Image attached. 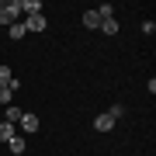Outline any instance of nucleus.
<instances>
[{
	"label": "nucleus",
	"instance_id": "obj_5",
	"mask_svg": "<svg viewBox=\"0 0 156 156\" xmlns=\"http://www.w3.org/2000/svg\"><path fill=\"white\" fill-rule=\"evenodd\" d=\"M7 149H11V156H24V135H14L7 142Z\"/></svg>",
	"mask_w": 156,
	"mask_h": 156
},
{
	"label": "nucleus",
	"instance_id": "obj_8",
	"mask_svg": "<svg viewBox=\"0 0 156 156\" xmlns=\"http://www.w3.org/2000/svg\"><path fill=\"white\" fill-rule=\"evenodd\" d=\"M83 24H87V28H101V17H97V11H87V14H83Z\"/></svg>",
	"mask_w": 156,
	"mask_h": 156
},
{
	"label": "nucleus",
	"instance_id": "obj_7",
	"mask_svg": "<svg viewBox=\"0 0 156 156\" xmlns=\"http://www.w3.org/2000/svg\"><path fill=\"white\" fill-rule=\"evenodd\" d=\"M21 108H14V104H7V115H4V122H11V125H17V122H21Z\"/></svg>",
	"mask_w": 156,
	"mask_h": 156
},
{
	"label": "nucleus",
	"instance_id": "obj_9",
	"mask_svg": "<svg viewBox=\"0 0 156 156\" xmlns=\"http://www.w3.org/2000/svg\"><path fill=\"white\" fill-rule=\"evenodd\" d=\"M24 35H28V31H24V21L11 24V38H24Z\"/></svg>",
	"mask_w": 156,
	"mask_h": 156
},
{
	"label": "nucleus",
	"instance_id": "obj_3",
	"mask_svg": "<svg viewBox=\"0 0 156 156\" xmlns=\"http://www.w3.org/2000/svg\"><path fill=\"white\" fill-rule=\"evenodd\" d=\"M24 31H45V14H28Z\"/></svg>",
	"mask_w": 156,
	"mask_h": 156
},
{
	"label": "nucleus",
	"instance_id": "obj_1",
	"mask_svg": "<svg viewBox=\"0 0 156 156\" xmlns=\"http://www.w3.org/2000/svg\"><path fill=\"white\" fill-rule=\"evenodd\" d=\"M17 17H21V4L17 0H0V28H11V24H17Z\"/></svg>",
	"mask_w": 156,
	"mask_h": 156
},
{
	"label": "nucleus",
	"instance_id": "obj_11",
	"mask_svg": "<svg viewBox=\"0 0 156 156\" xmlns=\"http://www.w3.org/2000/svg\"><path fill=\"white\" fill-rule=\"evenodd\" d=\"M11 97H14L11 87H0V104H11Z\"/></svg>",
	"mask_w": 156,
	"mask_h": 156
},
{
	"label": "nucleus",
	"instance_id": "obj_10",
	"mask_svg": "<svg viewBox=\"0 0 156 156\" xmlns=\"http://www.w3.org/2000/svg\"><path fill=\"white\" fill-rule=\"evenodd\" d=\"M101 31H104V35H115V31H118V24H115V17H111V21H101Z\"/></svg>",
	"mask_w": 156,
	"mask_h": 156
},
{
	"label": "nucleus",
	"instance_id": "obj_4",
	"mask_svg": "<svg viewBox=\"0 0 156 156\" xmlns=\"http://www.w3.org/2000/svg\"><path fill=\"white\" fill-rule=\"evenodd\" d=\"M21 132H28V135H31V132H38V118L24 111V115H21Z\"/></svg>",
	"mask_w": 156,
	"mask_h": 156
},
{
	"label": "nucleus",
	"instance_id": "obj_6",
	"mask_svg": "<svg viewBox=\"0 0 156 156\" xmlns=\"http://www.w3.org/2000/svg\"><path fill=\"white\" fill-rule=\"evenodd\" d=\"M14 135H17V132H14V125H11V122H0V142H11Z\"/></svg>",
	"mask_w": 156,
	"mask_h": 156
},
{
	"label": "nucleus",
	"instance_id": "obj_13",
	"mask_svg": "<svg viewBox=\"0 0 156 156\" xmlns=\"http://www.w3.org/2000/svg\"><path fill=\"white\" fill-rule=\"evenodd\" d=\"M108 115H111L115 122H118V118H122V104H111V108H108Z\"/></svg>",
	"mask_w": 156,
	"mask_h": 156
},
{
	"label": "nucleus",
	"instance_id": "obj_2",
	"mask_svg": "<svg viewBox=\"0 0 156 156\" xmlns=\"http://www.w3.org/2000/svg\"><path fill=\"white\" fill-rule=\"evenodd\" d=\"M111 128H115V118H111V115H108V111L94 118V132H111Z\"/></svg>",
	"mask_w": 156,
	"mask_h": 156
},
{
	"label": "nucleus",
	"instance_id": "obj_12",
	"mask_svg": "<svg viewBox=\"0 0 156 156\" xmlns=\"http://www.w3.org/2000/svg\"><path fill=\"white\" fill-rule=\"evenodd\" d=\"M0 87H11V69L0 66Z\"/></svg>",
	"mask_w": 156,
	"mask_h": 156
}]
</instances>
